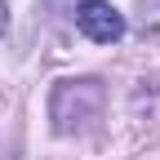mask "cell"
Segmentation results:
<instances>
[{
	"label": "cell",
	"mask_w": 160,
	"mask_h": 160,
	"mask_svg": "<svg viewBox=\"0 0 160 160\" xmlns=\"http://www.w3.org/2000/svg\"><path fill=\"white\" fill-rule=\"evenodd\" d=\"M102 107H107V85L98 76H67L49 89V125L53 133H85L102 120Z\"/></svg>",
	"instance_id": "6da1fadb"
},
{
	"label": "cell",
	"mask_w": 160,
	"mask_h": 160,
	"mask_svg": "<svg viewBox=\"0 0 160 160\" xmlns=\"http://www.w3.org/2000/svg\"><path fill=\"white\" fill-rule=\"evenodd\" d=\"M76 27L85 40L93 45H116L125 36V13H120L111 0H80L76 5Z\"/></svg>",
	"instance_id": "7a4b0ae2"
},
{
	"label": "cell",
	"mask_w": 160,
	"mask_h": 160,
	"mask_svg": "<svg viewBox=\"0 0 160 160\" xmlns=\"http://www.w3.org/2000/svg\"><path fill=\"white\" fill-rule=\"evenodd\" d=\"M5 31H9V5L0 0V36H5Z\"/></svg>",
	"instance_id": "3957f363"
}]
</instances>
